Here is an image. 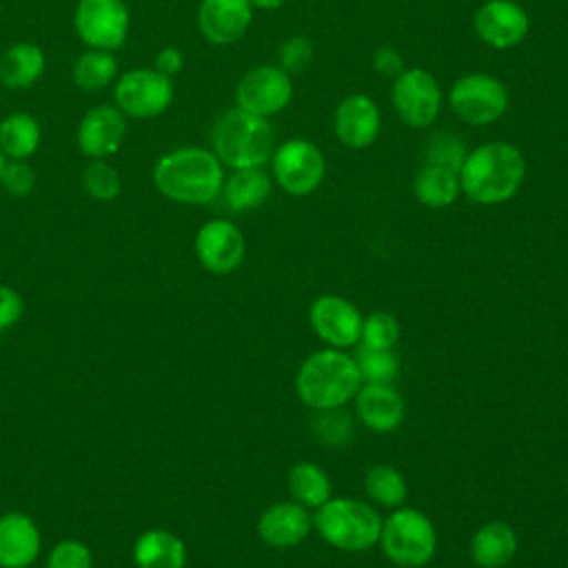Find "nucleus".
<instances>
[{
    "instance_id": "nucleus-3",
    "label": "nucleus",
    "mask_w": 568,
    "mask_h": 568,
    "mask_svg": "<svg viewBox=\"0 0 568 568\" xmlns=\"http://www.w3.org/2000/svg\"><path fill=\"white\" fill-rule=\"evenodd\" d=\"M211 144L222 166L251 169L271 162L275 135L266 118L233 106L217 115L211 129Z\"/></svg>"
},
{
    "instance_id": "nucleus-21",
    "label": "nucleus",
    "mask_w": 568,
    "mask_h": 568,
    "mask_svg": "<svg viewBox=\"0 0 568 568\" xmlns=\"http://www.w3.org/2000/svg\"><path fill=\"white\" fill-rule=\"evenodd\" d=\"M355 408L362 424L375 433H388L404 419V402L390 384H364L355 393Z\"/></svg>"
},
{
    "instance_id": "nucleus-8",
    "label": "nucleus",
    "mask_w": 568,
    "mask_h": 568,
    "mask_svg": "<svg viewBox=\"0 0 568 568\" xmlns=\"http://www.w3.org/2000/svg\"><path fill=\"white\" fill-rule=\"evenodd\" d=\"M390 102L404 124L413 129H426L439 115L442 89L430 71L410 67L393 78Z\"/></svg>"
},
{
    "instance_id": "nucleus-16",
    "label": "nucleus",
    "mask_w": 568,
    "mask_h": 568,
    "mask_svg": "<svg viewBox=\"0 0 568 568\" xmlns=\"http://www.w3.org/2000/svg\"><path fill=\"white\" fill-rule=\"evenodd\" d=\"M126 133L124 113L118 106L100 104L87 111L78 124V146L87 158L104 160L113 155Z\"/></svg>"
},
{
    "instance_id": "nucleus-35",
    "label": "nucleus",
    "mask_w": 568,
    "mask_h": 568,
    "mask_svg": "<svg viewBox=\"0 0 568 568\" xmlns=\"http://www.w3.org/2000/svg\"><path fill=\"white\" fill-rule=\"evenodd\" d=\"M362 346L393 348L399 339V324L390 313L377 311L362 322Z\"/></svg>"
},
{
    "instance_id": "nucleus-32",
    "label": "nucleus",
    "mask_w": 568,
    "mask_h": 568,
    "mask_svg": "<svg viewBox=\"0 0 568 568\" xmlns=\"http://www.w3.org/2000/svg\"><path fill=\"white\" fill-rule=\"evenodd\" d=\"M355 366L366 384H390L399 373V359L393 348H368L359 346Z\"/></svg>"
},
{
    "instance_id": "nucleus-5",
    "label": "nucleus",
    "mask_w": 568,
    "mask_h": 568,
    "mask_svg": "<svg viewBox=\"0 0 568 568\" xmlns=\"http://www.w3.org/2000/svg\"><path fill=\"white\" fill-rule=\"evenodd\" d=\"M322 539L339 550L357 552L375 546L382 532V519L375 508L357 499H326L313 519Z\"/></svg>"
},
{
    "instance_id": "nucleus-6",
    "label": "nucleus",
    "mask_w": 568,
    "mask_h": 568,
    "mask_svg": "<svg viewBox=\"0 0 568 568\" xmlns=\"http://www.w3.org/2000/svg\"><path fill=\"white\" fill-rule=\"evenodd\" d=\"M384 555L402 568L426 566L437 548V532L430 519L415 508L395 510L379 532Z\"/></svg>"
},
{
    "instance_id": "nucleus-11",
    "label": "nucleus",
    "mask_w": 568,
    "mask_h": 568,
    "mask_svg": "<svg viewBox=\"0 0 568 568\" xmlns=\"http://www.w3.org/2000/svg\"><path fill=\"white\" fill-rule=\"evenodd\" d=\"M115 106L131 118H158L173 100V82L155 69H131L115 84Z\"/></svg>"
},
{
    "instance_id": "nucleus-13",
    "label": "nucleus",
    "mask_w": 568,
    "mask_h": 568,
    "mask_svg": "<svg viewBox=\"0 0 568 568\" xmlns=\"http://www.w3.org/2000/svg\"><path fill=\"white\" fill-rule=\"evenodd\" d=\"M475 33L481 42L493 49L517 47L530 29V18L526 9L515 0H486L475 18Z\"/></svg>"
},
{
    "instance_id": "nucleus-24",
    "label": "nucleus",
    "mask_w": 568,
    "mask_h": 568,
    "mask_svg": "<svg viewBox=\"0 0 568 568\" xmlns=\"http://www.w3.org/2000/svg\"><path fill=\"white\" fill-rule=\"evenodd\" d=\"M517 552V535L504 521L481 526L470 541V557L479 568H501Z\"/></svg>"
},
{
    "instance_id": "nucleus-14",
    "label": "nucleus",
    "mask_w": 568,
    "mask_h": 568,
    "mask_svg": "<svg viewBox=\"0 0 568 568\" xmlns=\"http://www.w3.org/2000/svg\"><path fill=\"white\" fill-rule=\"evenodd\" d=\"M244 235L229 220H209L195 235V255L200 264L215 275L235 271L244 260Z\"/></svg>"
},
{
    "instance_id": "nucleus-43",
    "label": "nucleus",
    "mask_w": 568,
    "mask_h": 568,
    "mask_svg": "<svg viewBox=\"0 0 568 568\" xmlns=\"http://www.w3.org/2000/svg\"><path fill=\"white\" fill-rule=\"evenodd\" d=\"M2 166H4V155H2V151H0V171H2Z\"/></svg>"
},
{
    "instance_id": "nucleus-28",
    "label": "nucleus",
    "mask_w": 568,
    "mask_h": 568,
    "mask_svg": "<svg viewBox=\"0 0 568 568\" xmlns=\"http://www.w3.org/2000/svg\"><path fill=\"white\" fill-rule=\"evenodd\" d=\"M288 493L304 508H320L331 499V479L317 464L302 462L288 470Z\"/></svg>"
},
{
    "instance_id": "nucleus-42",
    "label": "nucleus",
    "mask_w": 568,
    "mask_h": 568,
    "mask_svg": "<svg viewBox=\"0 0 568 568\" xmlns=\"http://www.w3.org/2000/svg\"><path fill=\"white\" fill-rule=\"evenodd\" d=\"M253 9H264V11H273V9H280L286 0H248Z\"/></svg>"
},
{
    "instance_id": "nucleus-9",
    "label": "nucleus",
    "mask_w": 568,
    "mask_h": 568,
    "mask_svg": "<svg viewBox=\"0 0 568 568\" xmlns=\"http://www.w3.org/2000/svg\"><path fill=\"white\" fill-rule=\"evenodd\" d=\"M271 166L275 182L291 195L313 193L326 173L322 151L304 138H291L282 142L273 151Z\"/></svg>"
},
{
    "instance_id": "nucleus-10",
    "label": "nucleus",
    "mask_w": 568,
    "mask_h": 568,
    "mask_svg": "<svg viewBox=\"0 0 568 568\" xmlns=\"http://www.w3.org/2000/svg\"><path fill=\"white\" fill-rule=\"evenodd\" d=\"M73 24L89 49L113 51L126 40L129 9L124 0H80Z\"/></svg>"
},
{
    "instance_id": "nucleus-37",
    "label": "nucleus",
    "mask_w": 568,
    "mask_h": 568,
    "mask_svg": "<svg viewBox=\"0 0 568 568\" xmlns=\"http://www.w3.org/2000/svg\"><path fill=\"white\" fill-rule=\"evenodd\" d=\"M313 60V42L306 36H291L280 44L277 67L288 75L302 73Z\"/></svg>"
},
{
    "instance_id": "nucleus-12",
    "label": "nucleus",
    "mask_w": 568,
    "mask_h": 568,
    "mask_svg": "<svg viewBox=\"0 0 568 568\" xmlns=\"http://www.w3.org/2000/svg\"><path fill=\"white\" fill-rule=\"evenodd\" d=\"M291 98V75L275 64H260L248 69L235 87V104L260 118H268L284 111Z\"/></svg>"
},
{
    "instance_id": "nucleus-39",
    "label": "nucleus",
    "mask_w": 568,
    "mask_h": 568,
    "mask_svg": "<svg viewBox=\"0 0 568 568\" xmlns=\"http://www.w3.org/2000/svg\"><path fill=\"white\" fill-rule=\"evenodd\" d=\"M22 295L9 284H0V333L11 328L22 317Z\"/></svg>"
},
{
    "instance_id": "nucleus-41",
    "label": "nucleus",
    "mask_w": 568,
    "mask_h": 568,
    "mask_svg": "<svg viewBox=\"0 0 568 568\" xmlns=\"http://www.w3.org/2000/svg\"><path fill=\"white\" fill-rule=\"evenodd\" d=\"M184 67V58H182V51L175 49V47H164L155 53V71H160L162 75L166 78H173L175 73H180Z\"/></svg>"
},
{
    "instance_id": "nucleus-31",
    "label": "nucleus",
    "mask_w": 568,
    "mask_h": 568,
    "mask_svg": "<svg viewBox=\"0 0 568 568\" xmlns=\"http://www.w3.org/2000/svg\"><path fill=\"white\" fill-rule=\"evenodd\" d=\"M311 433L324 446H346L353 439L355 428L351 415L344 413L339 406L315 410V415L311 417Z\"/></svg>"
},
{
    "instance_id": "nucleus-22",
    "label": "nucleus",
    "mask_w": 568,
    "mask_h": 568,
    "mask_svg": "<svg viewBox=\"0 0 568 568\" xmlns=\"http://www.w3.org/2000/svg\"><path fill=\"white\" fill-rule=\"evenodd\" d=\"M133 564L138 568H184V541L164 528L144 530L133 544Z\"/></svg>"
},
{
    "instance_id": "nucleus-7",
    "label": "nucleus",
    "mask_w": 568,
    "mask_h": 568,
    "mask_svg": "<svg viewBox=\"0 0 568 568\" xmlns=\"http://www.w3.org/2000/svg\"><path fill=\"white\" fill-rule=\"evenodd\" d=\"M453 113L473 126L497 122L508 109V89L488 73H466L457 78L448 93Z\"/></svg>"
},
{
    "instance_id": "nucleus-20",
    "label": "nucleus",
    "mask_w": 568,
    "mask_h": 568,
    "mask_svg": "<svg viewBox=\"0 0 568 568\" xmlns=\"http://www.w3.org/2000/svg\"><path fill=\"white\" fill-rule=\"evenodd\" d=\"M313 519L297 501H282L266 508L257 521V532L264 544L275 548L297 546L311 532Z\"/></svg>"
},
{
    "instance_id": "nucleus-33",
    "label": "nucleus",
    "mask_w": 568,
    "mask_h": 568,
    "mask_svg": "<svg viewBox=\"0 0 568 568\" xmlns=\"http://www.w3.org/2000/svg\"><path fill=\"white\" fill-rule=\"evenodd\" d=\"M82 189L98 202H111L122 191V178L115 166L104 160H93L82 171Z\"/></svg>"
},
{
    "instance_id": "nucleus-19",
    "label": "nucleus",
    "mask_w": 568,
    "mask_h": 568,
    "mask_svg": "<svg viewBox=\"0 0 568 568\" xmlns=\"http://www.w3.org/2000/svg\"><path fill=\"white\" fill-rule=\"evenodd\" d=\"M42 548L38 524L18 510L0 515V568H31Z\"/></svg>"
},
{
    "instance_id": "nucleus-27",
    "label": "nucleus",
    "mask_w": 568,
    "mask_h": 568,
    "mask_svg": "<svg viewBox=\"0 0 568 568\" xmlns=\"http://www.w3.org/2000/svg\"><path fill=\"white\" fill-rule=\"evenodd\" d=\"M40 146L38 120L29 113H11L0 122V151L9 160H27Z\"/></svg>"
},
{
    "instance_id": "nucleus-1",
    "label": "nucleus",
    "mask_w": 568,
    "mask_h": 568,
    "mask_svg": "<svg viewBox=\"0 0 568 568\" xmlns=\"http://www.w3.org/2000/svg\"><path fill=\"white\" fill-rule=\"evenodd\" d=\"M526 178L524 153L510 142H488L470 153L459 169L462 193L475 204L510 200Z\"/></svg>"
},
{
    "instance_id": "nucleus-34",
    "label": "nucleus",
    "mask_w": 568,
    "mask_h": 568,
    "mask_svg": "<svg viewBox=\"0 0 568 568\" xmlns=\"http://www.w3.org/2000/svg\"><path fill=\"white\" fill-rule=\"evenodd\" d=\"M466 146L462 142V138L457 133H450V131H435L426 146H424V155H422V162H428V164H437V166H446V169H453L459 173L464 160H466Z\"/></svg>"
},
{
    "instance_id": "nucleus-18",
    "label": "nucleus",
    "mask_w": 568,
    "mask_h": 568,
    "mask_svg": "<svg viewBox=\"0 0 568 568\" xmlns=\"http://www.w3.org/2000/svg\"><path fill=\"white\" fill-rule=\"evenodd\" d=\"M253 18L248 0H202L197 9L200 33L213 44L237 42Z\"/></svg>"
},
{
    "instance_id": "nucleus-25",
    "label": "nucleus",
    "mask_w": 568,
    "mask_h": 568,
    "mask_svg": "<svg viewBox=\"0 0 568 568\" xmlns=\"http://www.w3.org/2000/svg\"><path fill=\"white\" fill-rule=\"evenodd\" d=\"M44 53L38 44L18 42L0 55V82L9 89H27L44 73Z\"/></svg>"
},
{
    "instance_id": "nucleus-36",
    "label": "nucleus",
    "mask_w": 568,
    "mask_h": 568,
    "mask_svg": "<svg viewBox=\"0 0 568 568\" xmlns=\"http://www.w3.org/2000/svg\"><path fill=\"white\" fill-rule=\"evenodd\" d=\"M44 568H93V555L80 539H60L51 548Z\"/></svg>"
},
{
    "instance_id": "nucleus-23",
    "label": "nucleus",
    "mask_w": 568,
    "mask_h": 568,
    "mask_svg": "<svg viewBox=\"0 0 568 568\" xmlns=\"http://www.w3.org/2000/svg\"><path fill=\"white\" fill-rule=\"evenodd\" d=\"M271 195V175L264 166L233 169V173L222 184V197L226 206L235 213L257 209Z\"/></svg>"
},
{
    "instance_id": "nucleus-4",
    "label": "nucleus",
    "mask_w": 568,
    "mask_h": 568,
    "mask_svg": "<svg viewBox=\"0 0 568 568\" xmlns=\"http://www.w3.org/2000/svg\"><path fill=\"white\" fill-rule=\"evenodd\" d=\"M359 371L355 359L337 348L313 353L297 371L295 388L300 399L315 408H339L359 390Z\"/></svg>"
},
{
    "instance_id": "nucleus-30",
    "label": "nucleus",
    "mask_w": 568,
    "mask_h": 568,
    "mask_svg": "<svg viewBox=\"0 0 568 568\" xmlns=\"http://www.w3.org/2000/svg\"><path fill=\"white\" fill-rule=\"evenodd\" d=\"M364 488L368 497L382 508H395L406 497V481L402 473L388 464L373 466L364 477Z\"/></svg>"
},
{
    "instance_id": "nucleus-17",
    "label": "nucleus",
    "mask_w": 568,
    "mask_h": 568,
    "mask_svg": "<svg viewBox=\"0 0 568 568\" xmlns=\"http://www.w3.org/2000/svg\"><path fill=\"white\" fill-rule=\"evenodd\" d=\"M333 129L337 140L348 149L371 146L382 129V118L377 104L364 93L346 95L333 118Z\"/></svg>"
},
{
    "instance_id": "nucleus-29",
    "label": "nucleus",
    "mask_w": 568,
    "mask_h": 568,
    "mask_svg": "<svg viewBox=\"0 0 568 568\" xmlns=\"http://www.w3.org/2000/svg\"><path fill=\"white\" fill-rule=\"evenodd\" d=\"M118 73V60L111 51L89 49L73 64V82L82 91H102Z\"/></svg>"
},
{
    "instance_id": "nucleus-40",
    "label": "nucleus",
    "mask_w": 568,
    "mask_h": 568,
    "mask_svg": "<svg viewBox=\"0 0 568 568\" xmlns=\"http://www.w3.org/2000/svg\"><path fill=\"white\" fill-rule=\"evenodd\" d=\"M373 69L384 78H397L404 71V58L393 44H382L373 53Z\"/></svg>"
},
{
    "instance_id": "nucleus-15",
    "label": "nucleus",
    "mask_w": 568,
    "mask_h": 568,
    "mask_svg": "<svg viewBox=\"0 0 568 568\" xmlns=\"http://www.w3.org/2000/svg\"><path fill=\"white\" fill-rule=\"evenodd\" d=\"M313 331L326 344L335 348L353 346L362 337V315L359 311L344 297L322 295L313 302L308 313Z\"/></svg>"
},
{
    "instance_id": "nucleus-38",
    "label": "nucleus",
    "mask_w": 568,
    "mask_h": 568,
    "mask_svg": "<svg viewBox=\"0 0 568 568\" xmlns=\"http://www.w3.org/2000/svg\"><path fill=\"white\" fill-rule=\"evenodd\" d=\"M0 184L9 195L27 197L36 186V173L27 162L11 160V162H4L0 171Z\"/></svg>"
},
{
    "instance_id": "nucleus-26",
    "label": "nucleus",
    "mask_w": 568,
    "mask_h": 568,
    "mask_svg": "<svg viewBox=\"0 0 568 568\" xmlns=\"http://www.w3.org/2000/svg\"><path fill=\"white\" fill-rule=\"evenodd\" d=\"M415 197L428 209H444L457 200L462 193L459 173L446 166L422 162L413 180Z\"/></svg>"
},
{
    "instance_id": "nucleus-2",
    "label": "nucleus",
    "mask_w": 568,
    "mask_h": 568,
    "mask_svg": "<svg viewBox=\"0 0 568 568\" xmlns=\"http://www.w3.org/2000/svg\"><path fill=\"white\" fill-rule=\"evenodd\" d=\"M153 184L171 202L209 204L222 193V162L209 149L182 146L155 162Z\"/></svg>"
}]
</instances>
